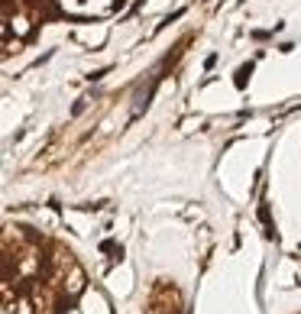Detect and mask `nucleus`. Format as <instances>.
Returning a JSON list of instances; mask_svg holds the SVG:
<instances>
[{
	"mask_svg": "<svg viewBox=\"0 0 301 314\" xmlns=\"http://www.w3.org/2000/svg\"><path fill=\"white\" fill-rule=\"evenodd\" d=\"M4 314H113V308L72 249L33 227H7Z\"/></svg>",
	"mask_w": 301,
	"mask_h": 314,
	"instance_id": "obj_1",
	"label": "nucleus"
},
{
	"mask_svg": "<svg viewBox=\"0 0 301 314\" xmlns=\"http://www.w3.org/2000/svg\"><path fill=\"white\" fill-rule=\"evenodd\" d=\"M127 0H4L7 46L33 39L52 23H94L113 16Z\"/></svg>",
	"mask_w": 301,
	"mask_h": 314,
	"instance_id": "obj_2",
	"label": "nucleus"
}]
</instances>
